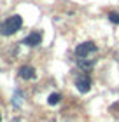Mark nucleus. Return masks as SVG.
<instances>
[{"label":"nucleus","mask_w":119,"mask_h":122,"mask_svg":"<svg viewBox=\"0 0 119 122\" xmlns=\"http://www.w3.org/2000/svg\"><path fill=\"white\" fill-rule=\"evenodd\" d=\"M21 25H23L21 16H11V18L5 19V23L2 25V33L4 35H14V33L21 28Z\"/></svg>","instance_id":"f257e3e1"},{"label":"nucleus","mask_w":119,"mask_h":122,"mask_svg":"<svg viewBox=\"0 0 119 122\" xmlns=\"http://www.w3.org/2000/svg\"><path fill=\"white\" fill-rule=\"evenodd\" d=\"M93 51H96L95 44L93 42H84V44H81V46H77L75 54H77V56H81V58H84V56H88V54L93 52Z\"/></svg>","instance_id":"f03ea898"},{"label":"nucleus","mask_w":119,"mask_h":122,"mask_svg":"<svg viewBox=\"0 0 119 122\" xmlns=\"http://www.w3.org/2000/svg\"><path fill=\"white\" fill-rule=\"evenodd\" d=\"M75 86H77V89L81 92H88L91 89V80H89V77H77Z\"/></svg>","instance_id":"7ed1b4c3"},{"label":"nucleus","mask_w":119,"mask_h":122,"mask_svg":"<svg viewBox=\"0 0 119 122\" xmlns=\"http://www.w3.org/2000/svg\"><path fill=\"white\" fill-rule=\"evenodd\" d=\"M40 40H42V37H40V33H30L25 40H23V44H26V46H30V47H35V46H39L40 44Z\"/></svg>","instance_id":"20e7f679"},{"label":"nucleus","mask_w":119,"mask_h":122,"mask_svg":"<svg viewBox=\"0 0 119 122\" xmlns=\"http://www.w3.org/2000/svg\"><path fill=\"white\" fill-rule=\"evenodd\" d=\"M19 75L23 77V79H26V80H30V79H33L35 77V70L32 68V66H21L19 68Z\"/></svg>","instance_id":"39448f33"},{"label":"nucleus","mask_w":119,"mask_h":122,"mask_svg":"<svg viewBox=\"0 0 119 122\" xmlns=\"http://www.w3.org/2000/svg\"><path fill=\"white\" fill-rule=\"evenodd\" d=\"M60 99H61L60 94H58V92H53V94H51V96L47 98V103H49V105H58V103H60Z\"/></svg>","instance_id":"423d86ee"},{"label":"nucleus","mask_w":119,"mask_h":122,"mask_svg":"<svg viewBox=\"0 0 119 122\" xmlns=\"http://www.w3.org/2000/svg\"><path fill=\"white\" fill-rule=\"evenodd\" d=\"M109 19L112 21V23H119V14L117 12H110L109 14Z\"/></svg>","instance_id":"0eeeda50"},{"label":"nucleus","mask_w":119,"mask_h":122,"mask_svg":"<svg viewBox=\"0 0 119 122\" xmlns=\"http://www.w3.org/2000/svg\"><path fill=\"white\" fill-rule=\"evenodd\" d=\"M0 120H2V117H0Z\"/></svg>","instance_id":"6e6552de"}]
</instances>
